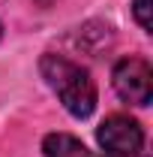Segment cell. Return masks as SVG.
I'll list each match as a JSON object with an SVG mask.
<instances>
[{
    "label": "cell",
    "mask_w": 153,
    "mask_h": 157,
    "mask_svg": "<svg viewBox=\"0 0 153 157\" xmlns=\"http://www.w3.org/2000/svg\"><path fill=\"white\" fill-rule=\"evenodd\" d=\"M132 12H135V21L141 24V30L150 33V0H135Z\"/></svg>",
    "instance_id": "obj_5"
},
{
    "label": "cell",
    "mask_w": 153,
    "mask_h": 157,
    "mask_svg": "<svg viewBox=\"0 0 153 157\" xmlns=\"http://www.w3.org/2000/svg\"><path fill=\"white\" fill-rule=\"evenodd\" d=\"M42 78L48 82V88L57 94L63 109L72 118H87L96 109V82L90 73L75 63V60L63 58V55H42L39 60Z\"/></svg>",
    "instance_id": "obj_1"
},
{
    "label": "cell",
    "mask_w": 153,
    "mask_h": 157,
    "mask_svg": "<svg viewBox=\"0 0 153 157\" xmlns=\"http://www.w3.org/2000/svg\"><path fill=\"white\" fill-rule=\"evenodd\" d=\"M39 3H48V0H39Z\"/></svg>",
    "instance_id": "obj_6"
},
{
    "label": "cell",
    "mask_w": 153,
    "mask_h": 157,
    "mask_svg": "<svg viewBox=\"0 0 153 157\" xmlns=\"http://www.w3.org/2000/svg\"><path fill=\"white\" fill-rule=\"evenodd\" d=\"M45 157H108V154H93L81 139L69 136V133H48L42 142Z\"/></svg>",
    "instance_id": "obj_4"
},
{
    "label": "cell",
    "mask_w": 153,
    "mask_h": 157,
    "mask_svg": "<svg viewBox=\"0 0 153 157\" xmlns=\"http://www.w3.org/2000/svg\"><path fill=\"white\" fill-rule=\"evenodd\" d=\"M117 97L129 106H147L153 97V70L144 58H120L111 73Z\"/></svg>",
    "instance_id": "obj_2"
},
{
    "label": "cell",
    "mask_w": 153,
    "mask_h": 157,
    "mask_svg": "<svg viewBox=\"0 0 153 157\" xmlns=\"http://www.w3.org/2000/svg\"><path fill=\"white\" fill-rule=\"evenodd\" d=\"M96 139H99V145L105 148L108 157H135L141 151V145H144V130L132 118L111 115L99 124Z\"/></svg>",
    "instance_id": "obj_3"
}]
</instances>
